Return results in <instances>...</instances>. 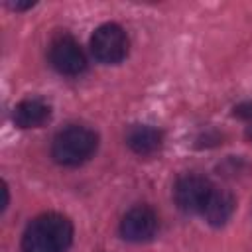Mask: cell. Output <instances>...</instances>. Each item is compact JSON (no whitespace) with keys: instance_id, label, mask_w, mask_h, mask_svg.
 <instances>
[{"instance_id":"7a4b0ae2","label":"cell","mask_w":252,"mask_h":252,"mask_svg":"<svg viewBox=\"0 0 252 252\" xmlns=\"http://www.w3.org/2000/svg\"><path fill=\"white\" fill-rule=\"evenodd\" d=\"M98 148V134L87 126L71 124L59 130L51 142V158L59 165L75 167L89 161Z\"/></svg>"},{"instance_id":"3957f363","label":"cell","mask_w":252,"mask_h":252,"mask_svg":"<svg viewBox=\"0 0 252 252\" xmlns=\"http://www.w3.org/2000/svg\"><path fill=\"white\" fill-rule=\"evenodd\" d=\"M128 35L118 24H102L91 35V53L102 65H116L128 55Z\"/></svg>"},{"instance_id":"8fae6325","label":"cell","mask_w":252,"mask_h":252,"mask_svg":"<svg viewBox=\"0 0 252 252\" xmlns=\"http://www.w3.org/2000/svg\"><path fill=\"white\" fill-rule=\"evenodd\" d=\"M35 2H16V4H10V8H14V10H26V8H32Z\"/></svg>"},{"instance_id":"6da1fadb","label":"cell","mask_w":252,"mask_h":252,"mask_svg":"<svg viewBox=\"0 0 252 252\" xmlns=\"http://www.w3.org/2000/svg\"><path fill=\"white\" fill-rule=\"evenodd\" d=\"M73 244V222L59 213L35 217L22 234V252H67Z\"/></svg>"},{"instance_id":"ba28073f","label":"cell","mask_w":252,"mask_h":252,"mask_svg":"<svg viewBox=\"0 0 252 252\" xmlns=\"http://www.w3.org/2000/svg\"><path fill=\"white\" fill-rule=\"evenodd\" d=\"M126 144L138 156H152V154L159 152V148L163 144V134H161V130H158L150 124H134L126 132Z\"/></svg>"},{"instance_id":"8992f818","label":"cell","mask_w":252,"mask_h":252,"mask_svg":"<svg viewBox=\"0 0 252 252\" xmlns=\"http://www.w3.org/2000/svg\"><path fill=\"white\" fill-rule=\"evenodd\" d=\"M158 215L146 205L132 207L120 220V234L128 242H148L158 232Z\"/></svg>"},{"instance_id":"277c9868","label":"cell","mask_w":252,"mask_h":252,"mask_svg":"<svg viewBox=\"0 0 252 252\" xmlns=\"http://www.w3.org/2000/svg\"><path fill=\"white\" fill-rule=\"evenodd\" d=\"M215 185L197 173H187L177 179L173 187V199L179 211L187 215H203V209L213 193Z\"/></svg>"},{"instance_id":"5b68a950","label":"cell","mask_w":252,"mask_h":252,"mask_svg":"<svg viewBox=\"0 0 252 252\" xmlns=\"http://www.w3.org/2000/svg\"><path fill=\"white\" fill-rule=\"evenodd\" d=\"M49 63L57 73L67 77H77L87 69V57L71 35H59L51 41Z\"/></svg>"},{"instance_id":"9c48e42d","label":"cell","mask_w":252,"mask_h":252,"mask_svg":"<svg viewBox=\"0 0 252 252\" xmlns=\"http://www.w3.org/2000/svg\"><path fill=\"white\" fill-rule=\"evenodd\" d=\"M236 201L234 195L228 189H219L215 187L205 209H203V217L211 226H222L230 220L232 213H234Z\"/></svg>"},{"instance_id":"30bf717a","label":"cell","mask_w":252,"mask_h":252,"mask_svg":"<svg viewBox=\"0 0 252 252\" xmlns=\"http://www.w3.org/2000/svg\"><path fill=\"white\" fill-rule=\"evenodd\" d=\"M234 116H238V118H244L246 122H250V120H252V102H244V104H238V106L234 108Z\"/></svg>"},{"instance_id":"52a82bcc","label":"cell","mask_w":252,"mask_h":252,"mask_svg":"<svg viewBox=\"0 0 252 252\" xmlns=\"http://www.w3.org/2000/svg\"><path fill=\"white\" fill-rule=\"evenodd\" d=\"M14 124L20 128H39L51 118V106L43 98H24L14 108Z\"/></svg>"},{"instance_id":"7c38bea8","label":"cell","mask_w":252,"mask_h":252,"mask_svg":"<svg viewBox=\"0 0 252 252\" xmlns=\"http://www.w3.org/2000/svg\"><path fill=\"white\" fill-rule=\"evenodd\" d=\"M246 138L252 142V120L248 122V126H246Z\"/></svg>"}]
</instances>
